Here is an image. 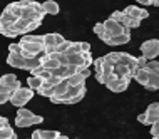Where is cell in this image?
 <instances>
[{"mask_svg": "<svg viewBox=\"0 0 159 139\" xmlns=\"http://www.w3.org/2000/svg\"><path fill=\"white\" fill-rule=\"evenodd\" d=\"M34 97V89L30 87H19L14 94L10 95V102L17 107H24L30 99Z\"/></svg>", "mask_w": 159, "mask_h": 139, "instance_id": "cell-1", "label": "cell"}, {"mask_svg": "<svg viewBox=\"0 0 159 139\" xmlns=\"http://www.w3.org/2000/svg\"><path fill=\"white\" fill-rule=\"evenodd\" d=\"M141 52H143V55L148 60H154L159 55V40L157 39H149V40L143 42Z\"/></svg>", "mask_w": 159, "mask_h": 139, "instance_id": "cell-2", "label": "cell"}, {"mask_svg": "<svg viewBox=\"0 0 159 139\" xmlns=\"http://www.w3.org/2000/svg\"><path fill=\"white\" fill-rule=\"evenodd\" d=\"M104 27H106L107 32H109L111 37H112V35H122V34H129V35H131V29L124 27V25H121V24H117L116 20L111 19V17L104 22Z\"/></svg>", "mask_w": 159, "mask_h": 139, "instance_id": "cell-3", "label": "cell"}, {"mask_svg": "<svg viewBox=\"0 0 159 139\" xmlns=\"http://www.w3.org/2000/svg\"><path fill=\"white\" fill-rule=\"evenodd\" d=\"M129 82H131V77H126V79H119V77H116V79H112L111 82H107L106 87L109 90H112V92H124V90L127 89Z\"/></svg>", "mask_w": 159, "mask_h": 139, "instance_id": "cell-4", "label": "cell"}, {"mask_svg": "<svg viewBox=\"0 0 159 139\" xmlns=\"http://www.w3.org/2000/svg\"><path fill=\"white\" fill-rule=\"evenodd\" d=\"M122 12L126 15L132 17V19H137V20H144V19H148V17H149V12L146 10V8H139L136 5H129V7L124 8Z\"/></svg>", "mask_w": 159, "mask_h": 139, "instance_id": "cell-5", "label": "cell"}, {"mask_svg": "<svg viewBox=\"0 0 159 139\" xmlns=\"http://www.w3.org/2000/svg\"><path fill=\"white\" fill-rule=\"evenodd\" d=\"M42 121H44V117L37 116V114H34L32 117H27V119H19V117H15V126L17 127H30L34 124H40Z\"/></svg>", "mask_w": 159, "mask_h": 139, "instance_id": "cell-6", "label": "cell"}, {"mask_svg": "<svg viewBox=\"0 0 159 139\" xmlns=\"http://www.w3.org/2000/svg\"><path fill=\"white\" fill-rule=\"evenodd\" d=\"M67 89H69V82H67V79H62V81L54 87V95L50 97V101L55 104V102H57V99H61L62 95L67 92Z\"/></svg>", "mask_w": 159, "mask_h": 139, "instance_id": "cell-7", "label": "cell"}, {"mask_svg": "<svg viewBox=\"0 0 159 139\" xmlns=\"http://www.w3.org/2000/svg\"><path fill=\"white\" fill-rule=\"evenodd\" d=\"M0 82H3L5 86H8V87L14 90V92L19 87H22V86H20V81L17 79L15 74H5V76H2V77H0Z\"/></svg>", "mask_w": 159, "mask_h": 139, "instance_id": "cell-8", "label": "cell"}, {"mask_svg": "<svg viewBox=\"0 0 159 139\" xmlns=\"http://www.w3.org/2000/svg\"><path fill=\"white\" fill-rule=\"evenodd\" d=\"M7 64L15 69H25V57L20 54H8Z\"/></svg>", "mask_w": 159, "mask_h": 139, "instance_id": "cell-9", "label": "cell"}, {"mask_svg": "<svg viewBox=\"0 0 159 139\" xmlns=\"http://www.w3.org/2000/svg\"><path fill=\"white\" fill-rule=\"evenodd\" d=\"M30 22L32 20H27V19H19L17 20V22L14 24L17 34H19V35H25V34L30 32Z\"/></svg>", "mask_w": 159, "mask_h": 139, "instance_id": "cell-10", "label": "cell"}, {"mask_svg": "<svg viewBox=\"0 0 159 139\" xmlns=\"http://www.w3.org/2000/svg\"><path fill=\"white\" fill-rule=\"evenodd\" d=\"M132 77H134L141 86H146L149 81V71L148 69H136V71L132 72Z\"/></svg>", "mask_w": 159, "mask_h": 139, "instance_id": "cell-11", "label": "cell"}, {"mask_svg": "<svg viewBox=\"0 0 159 139\" xmlns=\"http://www.w3.org/2000/svg\"><path fill=\"white\" fill-rule=\"evenodd\" d=\"M112 74L116 77H119V79H126V77H131V69H129L127 66H122V64H116Z\"/></svg>", "mask_w": 159, "mask_h": 139, "instance_id": "cell-12", "label": "cell"}, {"mask_svg": "<svg viewBox=\"0 0 159 139\" xmlns=\"http://www.w3.org/2000/svg\"><path fill=\"white\" fill-rule=\"evenodd\" d=\"M94 34L101 39L102 42H107L111 39V35H109V32L106 30V27H104V22H99V24H96L94 25Z\"/></svg>", "mask_w": 159, "mask_h": 139, "instance_id": "cell-13", "label": "cell"}, {"mask_svg": "<svg viewBox=\"0 0 159 139\" xmlns=\"http://www.w3.org/2000/svg\"><path fill=\"white\" fill-rule=\"evenodd\" d=\"M42 8H44L45 14L49 15H57L59 10H61V7H59L57 2H54V0H47V2L42 3Z\"/></svg>", "mask_w": 159, "mask_h": 139, "instance_id": "cell-14", "label": "cell"}, {"mask_svg": "<svg viewBox=\"0 0 159 139\" xmlns=\"http://www.w3.org/2000/svg\"><path fill=\"white\" fill-rule=\"evenodd\" d=\"M129 40H131V35H129V34H122V35H112L106 44H109V45H124V44H127Z\"/></svg>", "mask_w": 159, "mask_h": 139, "instance_id": "cell-15", "label": "cell"}, {"mask_svg": "<svg viewBox=\"0 0 159 139\" xmlns=\"http://www.w3.org/2000/svg\"><path fill=\"white\" fill-rule=\"evenodd\" d=\"M144 87L148 90H157L159 89V72H149V81Z\"/></svg>", "mask_w": 159, "mask_h": 139, "instance_id": "cell-16", "label": "cell"}, {"mask_svg": "<svg viewBox=\"0 0 159 139\" xmlns=\"http://www.w3.org/2000/svg\"><path fill=\"white\" fill-rule=\"evenodd\" d=\"M42 86H44V79H42V77H39V76H30L27 79V87H30L34 90H39Z\"/></svg>", "mask_w": 159, "mask_h": 139, "instance_id": "cell-17", "label": "cell"}, {"mask_svg": "<svg viewBox=\"0 0 159 139\" xmlns=\"http://www.w3.org/2000/svg\"><path fill=\"white\" fill-rule=\"evenodd\" d=\"M0 34L2 35H5V37H17L19 34H17V30L14 25H10V24H0Z\"/></svg>", "mask_w": 159, "mask_h": 139, "instance_id": "cell-18", "label": "cell"}, {"mask_svg": "<svg viewBox=\"0 0 159 139\" xmlns=\"http://www.w3.org/2000/svg\"><path fill=\"white\" fill-rule=\"evenodd\" d=\"M0 139H17V134L10 126H3L0 127Z\"/></svg>", "mask_w": 159, "mask_h": 139, "instance_id": "cell-19", "label": "cell"}, {"mask_svg": "<svg viewBox=\"0 0 159 139\" xmlns=\"http://www.w3.org/2000/svg\"><path fill=\"white\" fill-rule=\"evenodd\" d=\"M17 20H19V19H17L14 14L7 12V10H3V12H2V15H0V24H10V25H14Z\"/></svg>", "mask_w": 159, "mask_h": 139, "instance_id": "cell-20", "label": "cell"}, {"mask_svg": "<svg viewBox=\"0 0 159 139\" xmlns=\"http://www.w3.org/2000/svg\"><path fill=\"white\" fill-rule=\"evenodd\" d=\"M67 82H69V86H82V84H85V77L79 72V74H74V76L67 77Z\"/></svg>", "mask_w": 159, "mask_h": 139, "instance_id": "cell-21", "label": "cell"}, {"mask_svg": "<svg viewBox=\"0 0 159 139\" xmlns=\"http://www.w3.org/2000/svg\"><path fill=\"white\" fill-rule=\"evenodd\" d=\"M20 40H24V42H34V44H42V45H44V35H32V34H25Z\"/></svg>", "mask_w": 159, "mask_h": 139, "instance_id": "cell-22", "label": "cell"}, {"mask_svg": "<svg viewBox=\"0 0 159 139\" xmlns=\"http://www.w3.org/2000/svg\"><path fill=\"white\" fill-rule=\"evenodd\" d=\"M5 10H7V12H10V14H14L17 19H20V17H22V7H20L17 2L10 3V5H7V7H5Z\"/></svg>", "mask_w": 159, "mask_h": 139, "instance_id": "cell-23", "label": "cell"}, {"mask_svg": "<svg viewBox=\"0 0 159 139\" xmlns=\"http://www.w3.org/2000/svg\"><path fill=\"white\" fill-rule=\"evenodd\" d=\"M40 66V57H32V59H25V71H34Z\"/></svg>", "mask_w": 159, "mask_h": 139, "instance_id": "cell-24", "label": "cell"}, {"mask_svg": "<svg viewBox=\"0 0 159 139\" xmlns=\"http://www.w3.org/2000/svg\"><path fill=\"white\" fill-rule=\"evenodd\" d=\"M39 134H40L42 139H57L61 136V132L57 131H45V129H39Z\"/></svg>", "mask_w": 159, "mask_h": 139, "instance_id": "cell-25", "label": "cell"}, {"mask_svg": "<svg viewBox=\"0 0 159 139\" xmlns=\"http://www.w3.org/2000/svg\"><path fill=\"white\" fill-rule=\"evenodd\" d=\"M44 47H57L55 45V34H45L44 35Z\"/></svg>", "mask_w": 159, "mask_h": 139, "instance_id": "cell-26", "label": "cell"}, {"mask_svg": "<svg viewBox=\"0 0 159 139\" xmlns=\"http://www.w3.org/2000/svg\"><path fill=\"white\" fill-rule=\"evenodd\" d=\"M66 67L67 66H59L57 69H52L50 74H52L54 77H61V79H66Z\"/></svg>", "mask_w": 159, "mask_h": 139, "instance_id": "cell-27", "label": "cell"}, {"mask_svg": "<svg viewBox=\"0 0 159 139\" xmlns=\"http://www.w3.org/2000/svg\"><path fill=\"white\" fill-rule=\"evenodd\" d=\"M32 116H34V112L25 109V107H19V111H17V117L19 119H27V117H32Z\"/></svg>", "mask_w": 159, "mask_h": 139, "instance_id": "cell-28", "label": "cell"}, {"mask_svg": "<svg viewBox=\"0 0 159 139\" xmlns=\"http://www.w3.org/2000/svg\"><path fill=\"white\" fill-rule=\"evenodd\" d=\"M69 54H82V49H80V42H72V45L69 47V50L66 52V55Z\"/></svg>", "mask_w": 159, "mask_h": 139, "instance_id": "cell-29", "label": "cell"}, {"mask_svg": "<svg viewBox=\"0 0 159 139\" xmlns=\"http://www.w3.org/2000/svg\"><path fill=\"white\" fill-rule=\"evenodd\" d=\"M79 71H80V67H77V66H67L66 67V79L74 76V74H79Z\"/></svg>", "mask_w": 159, "mask_h": 139, "instance_id": "cell-30", "label": "cell"}, {"mask_svg": "<svg viewBox=\"0 0 159 139\" xmlns=\"http://www.w3.org/2000/svg\"><path fill=\"white\" fill-rule=\"evenodd\" d=\"M146 69H148L149 72H159V62L157 60H149Z\"/></svg>", "mask_w": 159, "mask_h": 139, "instance_id": "cell-31", "label": "cell"}, {"mask_svg": "<svg viewBox=\"0 0 159 139\" xmlns=\"http://www.w3.org/2000/svg\"><path fill=\"white\" fill-rule=\"evenodd\" d=\"M8 50H10V54H20V55H22V52H24L20 44H10L8 45Z\"/></svg>", "mask_w": 159, "mask_h": 139, "instance_id": "cell-32", "label": "cell"}, {"mask_svg": "<svg viewBox=\"0 0 159 139\" xmlns=\"http://www.w3.org/2000/svg\"><path fill=\"white\" fill-rule=\"evenodd\" d=\"M70 45H72V40H66L62 45H59V47H57V52H61V54H66Z\"/></svg>", "mask_w": 159, "mask_h": 139, "instance_id": "cell-33", "label": "cell"}, {"mask_svg": "<svg viewBox=\"0 0 159 139\" xmlns=\"http://www.w3.org/2000/svg\"><path fill=\"white\" fill-rule=\"evenodd\" d=\"M149 60L144 57V55H141V57H137V69H146Z\"/></svg>", "mask_w": 159, "mask_h": 139, "instance_id": "cell-34", "label": "cell"}, {"mask_svg": "<svg viewBox=\"0 0 159 139\" xmlns=\"http://www.w3.org/2000/svg\"><path fill=\"white\" fill-rule=\"evenodd\" d=\"M122 17H124V12H119V10H116V12H112V15H111V19H112V20H116L117 24H121Z\"/></svg>", "mask_w": 159, "mask_h": 139, "instance_id": "cell-35", "label": "cell"}, {"mask_svg": "<svg viewBox=\"0 0 159 139\" xmlns=\"http://www.w3.org/2000/svg\"><path fill=\"white\" fill-rule=\"evenodd\" d=\"M139 25H141V20L129 17V22H127V27H129V29H136V27H139Z\"/></svg>", "mask_w": 159, "mask_h": 139, "instance_id": "cell-36", "label": "cell"}, {"mask_svg": "<svg viewBox=\"0 0 159 139\" xmlns=\"http://www.w3.org/2000/svg\"><path fill=\"white\" fill-rule=\"evenodd\" d=\"M0 92H5V94H14V90H12L10 87H8V86H5L3 84V82H0Z\"/></svg>", "mask_w": 159, "mask_h": 139, "instance_id": "cell-37", "label": "cell"}, {"mask_svg": "<svg viewBox=\"0 0 159 139\" xmlns=\"http://www.w3.org/2000/svg\"><path fill=\"white\" fill-rule=\"evenodd\" d=\"M5 102H10V94L0 92V104H5Z\"/></svg>", "mask_w": 159, "mask_h": 139, "instance_id": "cell-38", "label": "cell"}, {"mask_svg": "<svg viewBox=\"0 0 159 139\" xmlns=\"http://www.w3.org/2000/svg\"><path fill=\"white\" fill-rule=\"evenodd\" d=\"M151 134H152V136H159V121L151 126Z\"/></svg>", "mask_w": 159, "mask_h": 139, "instance_id": "cell-39", "label": "cell"}, {"mask_svg": "<svg viewBox=\"0 0 159 139\" xmlns=\"http://www.w3.org/2000/svg\"><path fill=\"white\" fill-rule=\"evenodd\" d=\"M64 42H66V39H64L62 35H61V34H55V45H62L64 44Z\"/></svg>", "mask_w": 159, "mask_h": 139, "instance_id": "cell-40", "label": "cell"}, {"mask_svg": "<svg viewBox=\"0 0 159 139\" xmlns=\"http://www.w3.org/2000/svg\"><path fill=\"white\" fill-rule=\"evenodd\" d=\"M137 121H139L141 124H146V126H148V116H146V112H144V114H139V116H137Z\"/></svg>", "mask_w": 159, "mask_h": 139, "instance_id": "cell-41", "label": "cell"}, {"mask_svg": "<svg viewBox=\"0 0 159 139\" xmlns=\"http://www.w3.org/2000/svg\"><path fill=\"white\" fill-rule=\"evenodd\" d=\"M80 49H82V52H91V44L89 42H80Z\"/></svg>", "mask_w": 159, "mask_h": 139, "instance_id": "cell-42", "label": "cell"}, {"mask_svg": "<svg viewBox=\"0 0 159 139\" xmlns=\"http://www.w3.org/2000/svg\"><path fill=\"white\" fill-rule=\"evenodd\" d=\"M79 72H80V74H82V76L85 77V79H87V77H89V76H91V71H89V67H87V69H80V71H79Z\"/></svg>", "mask_w": 159, "mask_h": 139, "instance_id": "cell-43", "label": "cell"}, {"mask_svg": "<svg viewBox=\"0 0 159 139\" xmlns=\"http://www.w3.org/2000/svg\"><path fill=\"white\" fill-rule=\"evenodd\" d=\"M3 126H8V119L0 116V127H3Z\"/></svg>", "mask_w": 159, "mask_h": 139, "instance_id": "cell-44", "label": "cell"}, {"mask_svg": "<svg viewBox=\"0 0 159 139\" xmlns=\"http://www.w3.org/2000/svg\"><path fill=\"white\" fill-rule=\"evenodd\" d=\"M137 3H141V5H152V0H137Z\"/></svg>", "mask_w": 159, "mask_h": 139, "instance_id": "cell-45", "label": "cell"}, {"mask_svg": "<svg viewBox=\"0 0 159 139\" xmlns=\"http://www.w3.org/2000/svg\"><path fill=\"white\" fill-rule=\"evenodd\" d=\"M32 139H42L40 134H39V131H34V132H32Z\"/></svg>", "mask_w": 159, "mask_h": 139, "instance_id": "cell-46", "label": "cell"}, {"mask_svg": "<svg viewBox=\"0 0 159 139\" xmlns=\"http://www.w3.org/2000/svg\"><path fill=\"white\" fill-rule=\"evenodd\" d=\"M152 5H156V7H159V0H152Z\"/></svg>", "mask_w": 159, "mask_h": 139, "instance_id": "cell-47", "label": "cell"}, {"mask_svg": "<svg viewBox=\"0 0 159 139\" xmlns=\"http://www.w3.org/2000/svg\"><path fill=\"white\" fill-rule=\"evenodd\" d=\"M152 139H159V136H152Z\"/></svg>", "mask_w": 159, "mask_h": 139, "instance_id": "cell-48", "label": "cell"}, {"mask_svg": "<svg viewBox=\"0 0 159 139\" xmlns=\"http://www.w3.org/2000/svg\"><path fill=\"white\" fill-rule=\"evenodd\" d=\"M30 139H32V137H30Z\"/></svg>", "mask_w": 159, "mask_h": 139, "instance_id": "cell-49", "label": "cell"}]
</instances>
